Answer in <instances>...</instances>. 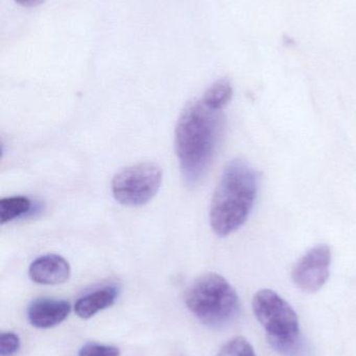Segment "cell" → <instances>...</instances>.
<instances>
[{
    "label": "cell",
    "instance_id": "1",
    "mask_svg": "<svg viewBox=\"0 0 356 356\" xmlns=\"http://www.w3.org/2000/svg\"><path fill=\"white\" fill-rule=\"evenodd\" d=\"M224 131L221 111L209 108L203 100H192L182 111L176 125V152L182 175L196 186L208 170Z\"/></svg>",
    "mask_w": 356,
    "mask_h": 356
},
{
    "label": "cell",
    "instance_id": "2",
    "mask_svg": "<svg viewBox=\"0 0 356 356\" xmlns=\"http://www.w3.org/2000/svg\"><path fill=\"white\" fill-rule=\"evenodd\" d=\"M258 186V173L247 161L235 159L227 165L211 200L209 218L215 234L224 238L246 223Z\"/></svg>",
    "mask_w": 356,
    "mask_h": 356
},
{
    "label": "cell",
    "instance_id": "3",
    "mask_svg": "<svg viewBox=\"0 0 356 356\" xmlns=\"http://www.w3.org/2000/svg\"><path fill=\"white\" fill-rule=\"evenodd\" d=\"M253 312L270 346L284 356H307L296 312L277 293L261 290L253 298Z\"/></svg>",
    "mask_w": 356,
    "mask_h": 356
},
{
    "label": "cell",
    "instance_id": "4",
    "mask_svg": "<svg viewBox=\"0 0 356 356\" xmlns=\"http://www.w3.org/2000/svg\"><path fill=\"white\" fill-rule=\"evenodd\" d=\"M185 303L199 321L217 330L235 321L240 312L238 293L217 273L196 278L186 291Z\"/></svg>",
    "mask_w": 356,
    "mask_h": 356
},
{
    "label": "cell",
    "instance_id": "5",
    "mask_svg": "<svg viewBox=\"0 0 356 356\" xmlns=\"http://www.w3.org/2000/svg\"><path fill=\"white\" fill-rule=\"evenodd\" d=\"M162 179V169L156 163L127 167L113 177V196L121 204L141 207L156 196Z\"/></svg>",
    "mask_w": 356,
    "mask_h": 356
},
{
    "label": "cell",
    "instance_id": "6",
    "mask_svg": "<svg viewBox=\"0 0 356 356\" xmlns=\"http://www.w3.org/2000/svg\"><path fill=\"white\" fill-rule=\"evenodd\" d=\"M332 264V250L327 245H318L307 251L295 265L292 280L303 292L316 293L327 282Z\"/></svg>",
    "mask_w": 356,
    "mask_h": 356
},
{
    "label": "cell",
    "instance_id": "7",
    "mask_svg": "<svg viewBox=\"0 0 356 356\" xmlns=\"http://www.w3.org/2000/svg\"><path fill=\"white\" fill-rule=\"evenodd\" d=\"M29 275L33 282L44 286L64 284L70 276V266L60 255H42L29 266Z\"/></svg>",
    "mask_w": 356,
    "mask_h": 356
},
{
    "label": "cell",
    "instance_id": "8",
    "mask_svg": "<svg viewBox=\"0 0 356 356\" xmlns=\"http://www.w3.org/2000/svg\"><path fill=\"white\" fill-rule=\"evenodd\" d=\"M71 307L67 301L38 299L29 305L27 318L31 325L41 330L54 327L67 319Z\"/></svg>",
    "mask_w": 356,
    "mask_h": 356
},
{
    "label": "cell",
    "instance_id": "9",
    "mask_svg": "<svg viewBox=\"0 0 356 356\" xmlns=\"http://www.w3.org/2000/svg\"><path fill=\"white\" fill-rule=\"evenodd\" d=\"M117 297L118 289L115 286H106L98 289L77 301L75 305V314L81 319H90L100 311L112 307Z\"/></svg>",
    "mask_w": 356,
    "mask_h": 356
},
{
    "label": "cell",
    "instance_id": "10",
    "mask_svg": "<svg viewBox=\"0 0 356 356\" xmlns=\"http://www.w3.org/2000/svg\"><path fill=\"white\" fill-rule=\"evenodd\" d=\"M232 95L233 89L229 79H222L207 89L202 100L211 110L222 111L231 102Z\"/></svg>",
    "mask_w": 356,
    "mask_h": 356
},
{
    "label": "cell",
    "instance_id": "11",
    "mask_svg": "<svg viewBox=\"0 0 356 356\" xmlns=\"http://www.w3.org/2000/svg\"><path fill=\"white\" fill-rule=\"evenodd\" d=\"M31 209V201L27 197H6L0 200V222L8 223L16 218L29 213Z\"/></svg>",
    "mask_w": 356,
    "mask_h": 356
},
{
    "label": "cell",
    "instance_id": "12",
    "mask_svg": "<svg viewBox=\"0 0 356 356\" xmlns=\"http://www.w3.org/2000/svg\"><path fill=\"white\" fill-rule=\"evenodd\" d=\"M217 356H257L252 345L242 337L228 341Z\"/></svg>",
    "mask_w": 356,
    "mask_h": 356
},
{
    "label": "cell",
    "instance_id": "13",
    "mask_svg": "<svg viewBox=\"0 0 356 356\" xmlns=\"http://www.w3.org/2000/svg\"><path fill=\"white\" fill-rule=\"evenodd\" d=\"M121 351L117 347L89 343L84 345L79 351V356H119Z\"/></svg>",
    "mask_w": 356,
    "mask_h": 356
},
{
    "label": "cell",
    "instance_id": "14",
    "mask_svg": "<svg viewBox=\"0 0 356 356\" xmlns=\"http://www.w3.org/2000/svg\"><path fill=\"white\" fill-rule=\"evenodd\" d=\"M20 348V339L14 332H3L0 336V356H13Z\"/></svg>",
    "mask_w": 356,
    "mask_h": 356
},
{
    "label": "cell",
    "instance_id": "15",
    "mask_svg": "<svg viewBox=\"0 0 356 356\" xmlns=\"http://www.w3.org/2000/svg\"><path fill=\"white\" fill-rule=\"evenodd\" d=\"M19 6H24V8H33V6H40L43 3L45 0H15Z\"/></svg>",
    "mask_w": 356,
    "mask_h": 356
}]
</instances>
